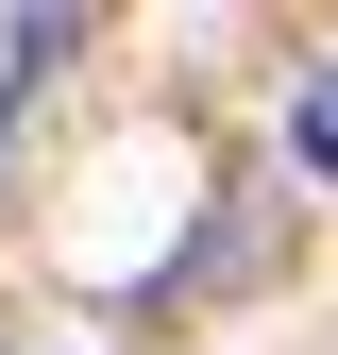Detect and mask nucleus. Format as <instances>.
<instances>
[{
	"mask_svg": "<svg viewBox=\"0 0 338 355\" xmlns=\"http://www.w3.org/2000/svg\"><path fill=\"white\" fill-rule=\"evenodd\" d=\"M68 51H84V17H68V0H0V119H17Z\"/></svg>",
	"mask_w": 338,
	"mask_h": 355,
	"instance_id": "1",
	"label": "nucleus"
},
{
	"mask_svg": "<svg viewBox=\"0 0 338 355\" xmlns=\"http://www.w3.org/2000/svg\"><path fill=\"white\" fill-rule=\"evenodd\" d=\"M287 153H305V169H321V187H338V51H321L305 85H287Z\"/></svg>",
	"mask_w": 338,
	"mask_h": 355,
	"instance_id": "2",
	"label": "nucleus"
}]
</instances>
